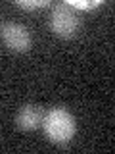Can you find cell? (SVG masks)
<instances>
[{
	"label": "cell",
	"mask_w": 115,
	"mask_h": 154,
	"mask_svg": "<svg viewBox=\"0 0 115 154\" xmlns=\"http://www.w3.org/2000/svg\"><path fill=\"white\" fill-rule=\"evenodd\" d=\"M44 131L52 143L65 144L75 135V119L67 110L63 108H52L48 114H44Z\"/></svg>",
	"instance_id": "obj_1"
},
{
	"label": "cell",
	"mask_w": 115,
	"mask_h": 154,
	"mask_svg": "<svg viewBox=\"0 0 115 154\" xmlns=\"http://www.w3.org/2000/svg\"><path fill=\"white\" fill-rule=\"evenodd\" d=\"M52 31L61 38H69L79 31L81 19L69 4H56L52 10Z\"/></svg>",
	"instance_id": "obj_2"
},
{
	"label": "cell",
	"mask_w": 115,
	"mask_h": 154,
	"mask_svg": "<svg viewBox=\"0 0 115 154\" xmlns=\"http://www.w3.org/2000/svg\"><path fill=\"white\" fill-rule=\"evenodd\" d=\"M0 35L8 48L16 52H25L31 46V35H29L27 27L16 21H6L0 25Z\"/></svg>",
	"instance_id": "obj_3"
},
{
	"label": "cell",
	"mask_w": 115,
	"mask_h": 154,
	"mask_svg": "<svg viewBox=\"0 0 115 154\" xmlns=\"http://www.w3.org/2000/svg\"><path fill=\"white\" fill-rule=\"evenodd\" d=\"M44 122V110L38 104H25L17 114V125L25 131L37 129L38 125H42Z\"/></svg>",
	"instance_id": "obj_4"
},
{
	"label": "cell",
	"mask_w": 115,
	"mask_h": 154,
	"mask_svg": "<svg viewBox=\"0 0 115 154\" xmlns=\"http://www.w3.org/2000/svg\"><path fill=\"white\" fill-rule=\"evenodd\" d=\"M71 8H77V10H92V8H96V6H100V0H71V2H67Z\"/></svg>",
	"instance_id": "obj_5"
},
{
	"label": "cell",
	"mask_w": 115,
	"mask_h": 154,
	"mask_svg": "<svg viewBox=\"0 0 115 154\" xmlns=\"http://www.w3.org/2000/svg\"><path fill=\"white\" fill-rule=\"evenodd\" d=\"M48 0H31V2H17L19 8H25V10H35V8H42V6H48Z\"/></svg>",
	"instance_id": "obj_6"
}]
</instances>
